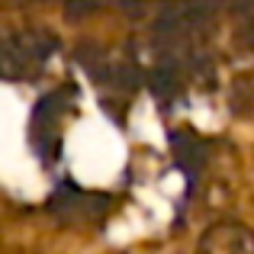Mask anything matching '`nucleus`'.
<instances>
[{"label": "nucleus", "instance_id": "obj_1", "mask_svg": "<svg viewBox=\"0 0 254 254\" xmlns=\"http://www.w3.org/2000/svg\"><path fill=\"white\" fill-rule=\"evenodd\" d=\"M196 254H254V238L242 225L222 222L199 238Z\"/></svg>", "mask_w": 254, "mask_h": 254}]
</instances>
